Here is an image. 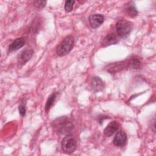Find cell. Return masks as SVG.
Returning <instances> with one entry per match:
<instances>
[{
    "instance_id": "cell-1",
    "label": "cell",
    "mask_w": 156,
    "mask_h": 156,
    "mask_svg": "<svg viewBox=\"0 0 156 156\" xmlns=\"http://www.w3.org/2000/svg\"><path fill=\"white\" fill-rule=\"evenodd\" d=\"M53 127L58 133L66 134L73 130L74 126L68 117L62 116L53 121Z\"/></svg>"
},
{
    "instance_id": "cell-2",
    "label": "cell",
    "mask_w": 156,
    "mask_h": 156,
    "mask_svg": "<svg viewBox=\"0 0 156 156\" xmlns=\"http://www.w3.org/2000/svg\"><path fill=\"white\" fill-rule=\"evenodd\" d=\"M74 37L72 35L66 37L56 49L57 55L60 57H63L68 54L71 51L74 46Z\"/></svg>"
},
{
    "instance_id": "cell-3",
    "label": "cell",
    "mask_w": 156,
    "mask_h": 156,
    "mask_svg": "<svg viewBox=\"0 0 156 156\" xmlns=\"http://www.w3.org/2000/svg\"><path fill=\"white\" fill-rule=\"evenodd\" d=\"M132 28V23L125 20L118 21L116 24L117 34L121 38L127 37L130 33Z\"/></svg>"
},
{
    "instance_id": "cell-4",
    "label": "cell",
    "mask_w": 156,
    "mask_h": 156,
    "mask_svg": "<svg viewBox=\"0 0 156 156\" xmlns=\"http://www.w3.org/2000/svg\"><path fill=\"white\" fill-rule=\"evenodd\" d=\"M61 146L63 151L65 153L70 154L74 152L76 149V140L73 136L67 135L62 140Z\"/></svg>"
},
{
    "instance_id": "cell-5",
    "label": "cell",
    "mask_w": 156,
    "mask_h": 156,
    "mask_svg": "<svg viewBox=\"0 0 156 156\" xmlns=\"http://www.w3.org/2000/svg\"><path fill=\"white\" fill-rule=\"evenodd\" d=\"M126 68H128L127 61L118 62L108 65L107 66V71L111 74H113L119 72Z\"/></svg>"
},
{
    "instance_id": "cell-6",
    "label": "cell",
    "mask_w": 156,
    "mask_h": 156,
    "mask_svg": "<svg viewBox=\"0 0 156 156\" xmlns=\"http://www.w3.org/2000/svg\"><path fill=\"white\" fill-rule=\"evenodd\" d=\"M113 143L115 146L118 147H122L125 146L127 143L126 133L123 130H119L114 137Z\"/></svg>"
},
{
    "instance_id": "cell-7",
    "label": "cell",
    "mask_w": 156,
    "mask_h": 156,
    "mask_svg": "<svg viewBox=\"0 0 156 156\" xmlns=\"http://www.w3.org/2000/svg\"><path fill=\"white\" fill-rule=\"evenodd\" d=\"M104 21V17L101 14H92L89 16V22L91 27L93 29L99 27Z\"/></svg>"
},
{
    "instance_id": "cell-8",
    "label": "cell",
    "mask_w": 156,
    "mask_h": 156,
    "mask_svg": "<svg viewBox=\"0 0 156 156\" xmlns=\"http://www.w3.org/2000/svg\"><path fill=\"white\" fill-rule=\"evenodd\" d=\"M34 52L31 49H26L21 52L18 57V63L22 66L25 65L33 55Z\"/></svg>"
},
{
    "instance_id": "cell-9",
    "label": "cell",
    "mask_w": 156,
    "mask_h": 156,
    "mask_svg": "<svg viewBox=\"0 0 156 156\" xmlns=\"http://www.w3.org/2000/svg\"><path fill=\"white\" fill-rule=\"evenodd\" d=\"M105 85L102 80L97 76L93 77L91 81V87L93 91L99 92L104 88Z\"/></svg>"
},
{
    "instance_id": "cell-10",
    "label": "cell",
    "mask_w": 156,
    "mask_h": 156,
    "mask_svg": "<svg viewBox=\"0 0 156 156\" xmlns=\"http://www.w3.org/2000/svg\"><path fill=\"white\" fill-rule=\"evenodd\" d=\"M119 127V124L117 121H113L112 122H110L107 125V126L105 128L104 130V133L105 136H111L116 132H117Z\"/></svg>"
},
{
    "instance_id": "cell-11",
    "label": "cell",
    "mask_w": 156,
    "mask_h": 156,
    "mask_svg": "<svg viewBox=\"0 0 156 156\" xmlns=\"http://www.w3.org/2000/svg\"><path fill=\"white\" fill-rule=\"evenodd\" d=\"M124 10L126 14L131 18L135 17L138 14V11L135 6L134 3L131 1L128 2L124 4Z\"/></svg>"
},
{
    "instance_id": "cell-12",
    "label": "cell",
    "mask_w": 156,
    "mask_h": 156,
    "mask_svg": "<svg viewBox=\"0 0 156 156\" xmlns=\"http://www.w3.org/2000/svg\"><path fill=\"white\" fill-rule=\"evenodd\" d=\"M25 44V40L23 37H20L15 40L9 46V51L13 52L21 48Z\"/></svg>"
},
{
    "instance_id": "cell-13",
    "label": "cell",
    "mask_w": 156,
    "mask_h": 156,
    "mask_svg": "<svg viewBox=\"0 0 156 156\" xmlns=\"http://www.w3.org/2000/svg\"><path fill=\"white\" fill-rule=\"evenodd\" d=\"M117 38L115 34L111 33L107 35L103 40L102 44L104 46H108L112 44H115L117 43Z\"/></svg>"
},
{
    "instance_id": "cell-14",
    "label": "cell",
    "mask_w": 156,
    "mask_h": 156,
    "mask_svg": "<svg viewBox=\"0 0 156 156\" xmlns=\"http://www.w3.org/2000/svg\"><path fill=\"white\" fill-rule=\"evenodd\" d=\"M57 93H53L48 97V99L45 105V110L46 113H48L49 111L50 108L54 104V102L57 98Z\"/></svg>"
},
{
    "instance_id": "cell-15",
    "label": "cell",
    "mask_w": 156,
    "mask_h": 156,
    "mask_svg": "<svg viewBox=\"0 0 156 156\" xmlns=\"http://www.w3.org/2000/svg\"><path fill=\"white\" fill-rule=\"evenodd\" d=\"M127 66L132 69H138L141 66V62L138 58L133 57L127 61Z\"/></svg>"
},
{
    "instance_id": "cell-16",
    "label": "cell",
    "mask_w": 156,
    "mask_h": 156,
    "mask_svg": "<svg viewBox=\"0 0 156 156\" xmlns=\"http://www.w3.org/2000/svg\"><path fill=\"white\" fill-rule=\"evenodd\" d=\"M75 1L73 0H69V1H66L65 4V10L66 12H71L73 10V5L74 4Z\"/></svg>"
},
{
    "instance_id": "cell-17",
    "label": "cell",
    "mask_w": 156,
    "mask_h": 156,
    "mask_svg": "<svg viewBox=\"0 0 156 156\" xmlns=\"http://www.w3.org/2000/svg\"><path fill=\"white\" fill-rule=\"evenodd\" d=\"M46 1H35L34 2V5L38 9H43L46 5Z\"/></svg>"
},
{
    "instance_id": "cell-18",
    "label": "cell",
    "mask_w": 156,
    "mask_h": 156,
    "mask_svg": "<svg viewBox=\"0 0 156 156\" xmlns=\"http://www.w3.org/2000/svg\"><path fill=\"white\" fill-rule=\"evenodd\" d=\"M18 110H19V112H20V115L22 116H25L26 110V106H25V105L23 103H21L20 104V105L18 107Z\"/></svg>"
}]
</instances>
